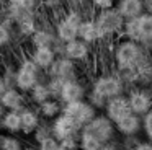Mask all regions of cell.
I'll use <instances>...</instances> for the list:
<instances>
[{"label":"cell","instance_id":"1","mask_svg":"<svg viewBox=\"0 0 152 150\" xmlns=\"http://www.w3.org/2000/svg\"><path fill=\"white\" fill-rule=\"evenodd\" d=\"M44 74L30 57H25L20 60L17 67V77H15V88L21 93H30L39 82L44 80Z\"/></svg>","mask_w":152,"mask_h":150},{"label":"cell","instance_id":"2","mask_svg":"<svg viewBox=\"0 0 152 150\" xmlns=\"http://www.w3.org/2000/svg\"><path fill=\"white\" fill-rule=\"evenodd\" d=\"M142 55L141 46L134 41H123L118 44L115 51V60L118 68L121 70H129V68L139 65V59Z\"/></svg>","mask_w":152,"mask_h":150},{"label":"cell","instance_id":"3","mask_svg":"<svg viewBox=\"0 0 152 150\" xmlns=\"http://www.w3.org/2000/svg\"><path fill=\"white\" fill-rule=\"evenodd\" d=\"M62 114L69 116L70 119H74L80 127H85L93 117L96 116V109L88 103V101H75V103H69L62 106Z\"/></svg>","mask_w":152,"mask_h":150},{"label":"cell","instance_id":"4","mask_svg":"<svg viewBox=\"0 0 152 150\" xmlns=\"http://www.w3.org/2000/svg\"><path fill=\"white\" fill-rule=\"evenodd\" d=\"M95 23L98 26V29L102 31L103 38L105 36H110V34H115L118 33L119 29L124 28V18L119 15V12L116 8H111V10H105V12H98L95 18Z\"/></svg>","mask_w":152,"mask_h":150},{"label":"cell","instance_id":"5","mask_svg":"<svg viewBox=\"0 0 152 150\" xmlns=\"http://www.w3.org/2000/svg\"><path fill=\"white\" fill-rule=\"evenodd\" d=\"M92 91L98 96H102L103 100H111V98L121 96L123 91V83L119 78L113 77V75H102L93 82Z\"/></svg>","mask_w":152,"mask_h":150},{"label":"cell","instance_id":"6","mask_svg":"<svg viewBox=\"0 0 152 150\" xmlns=\"http://www.w3.org/2000/svg\"><path fill=\"white\" fill-rule=\"evenodd\" d=\"M83 130L92 134L93 137H96V139L105 145V143H108L110 140L113 139V135H115V122H111L106 116H98V114H96V116L83 127Z\"/></svg>","mask_w":152,"mask_h":150},{"label":"cell","instance_id":"7","mask_svg":"<svg viewBox=\"0 0 152 150\" xmlns=\"http://www.w3.org/2000/svg\"><path fill=\"white\" fill-rule=\"evenodd\" d=\"M51 130H53V137L59 142L69 139V137H79L77 134H80L82 127L75 122L74 119H70L66 114H61L51 122Z\"/></svg>","mask_w":152,"mask_h":150},{"label":"cell","instance_id":"8","mask_svg":"<svg viewBox=\"0 0 152 150\" xmlns=\"http://www.w3.org/2000/svg\"><path fill=\"white\" fill-rule=\"evenodd\" d=\"M46 74H48V77L61 78L64 82L77 80V65H75V62L69 60L67 57H57Z\"/></svg>","mask_w":152,"mask_h":150},{"label":"cell","instance_id":"9","mask_svg":"<svg viewBox=\"0 0 152 150\" xmlns=\"http://www.w3.org/2000/svg\"><path fill=\"white\" fill-rule=\"evenodd\" d=\"M105 116L108 117L111 122H118V121H121L123 117L129 116V114H132L131 111V106H129V101L126 96H116V98H111V100L106 101V106H105Z\"/></svg>","mask_w":152,"mask_h":150},{"label":"cell","instance_id":"10","mask_svg":"<svg viewBox=\"0 0 152 150\" xmlns=\"http://www.w3.org/2000/svg\"><path fill=\"white\" fill-rule=\"evenodd\" d=\"M54 41H56V33L48 23L39 21L38 18V29L34 31V34L30 38V42L33 46V49L38 47H53Z\"/></svg>","mask_w":152,"mask_h":150},{"label":"cell","instance_id":"11","mask_svg":"<svg viewBox=\"0 0 152 150\" xmlns=\"http://www.w3.org/2000/svg\"><path fill=\"white\" fill-rule=\"evenodd\" d=\"M85 98V88L83 85L77 80H69L64 83L62 90H61V95L57 100L64 104H69V103H75V101H82Z\"/></svg>","mask_w":152,"mask_h":150},{"label":"cell","instance_id":"12","mask_svg":"<svg viewBox=\"0 0 152 150\" xmlns=\"http://www.w3.org/2000/svg\"><path fill=\"white\" fill-rule=\"evenodd\" d=\"M0 103L7 111H17V113H21L25 108H28L25 95L21 91H18L17 88L5 90L4 95L0 96Z\"/></svg>","mask_w":152,"mask_h":150},{"label":"cell","instance_id":"13","mask_svg":"<svg viewBox=\"0 0 152 150\" xmlns=\"http://www.w3.org/2000/svg\"><path fill=\"white\" fill-rule=\"evenodd\" d=\"M128 101L132 114H136V116H145L152 109V100L144 91H131V95L128 96Z\"/></svg>","mask_w":152,"mask_h":150},{"label":"cell","instance_id":"14","mask_svg":"<svg viewBox=\"0 0 152 150\" xmlns=\"http://www.w3.org/2000/svg\"><path fill=\"white\" fill-rule=\"evenodd\" d=\"M90 55V47L87 42L80 41V39H75L72 42H67L66 47H64V55L62 57H67L72 62H82L85 59H88Z\"/></svg>","mask_w":152,"mask_h":150},{"label":"cell","instance_id":"15","mask_svg":"<svg viewBox=\"0 0 152 150\" xmlns=\"http://www.w3.org/2000/svg\"><path fill=\"white\" fill-rule=\"evenodd\" d=\"M116 10L124 18V21L136 20L144 13V2L142 0H119Z\"/></svg>","mask_w":152,"mask_h":150},{"label":"cell","instance_id":"16","mask_svg":"<svg viewBox=\"0 0 152 150\" xmlns=\"http://www.w3.org/2000/svg\"><path fill=\"white\" fill-rule=\"evenodd\" d=\"M30 59L43 72H48L51 68V65L54 64V60L57 59V54L53 51V47H38L31 51Z\"/></svg>","mask_w":152,"mask_h":150},{"label":"cell","instance_id":"17","mask_svg":"<svg viewBox=\"0 0 152 150\" xmlns=\"http://www.w3.org/2000/svg\"><path fill=\"white\" fill-rule=\"evenodd\" d=\"M20 116H21V134H25V135H33L34 130L43 122L38 109H33L30 106L25 108L20 113Z\"/></svg>","mask_w":152,"mask_h":150},{"label":"cell","instance_id":"18","mask_svg":"<svg viewBox=\"0 0 152 150\" xmlns=\"http://www.w3.org/2000/svg\"><path fill=\"white\" fill-rule=\"evenodd\" d=\"M103 38L102 31L98 29L95 20H83V23L79 26V39L87 44H92V42H96Z\"/></svg>","mask_w":152,"mask_h":150},{"label":"cell","instance_id":"19","mask_svg":"<svg viewBox=\"0 0 152 150\" xmlns=\"http://www.w3.org/2000/svg\"><path fill=\"white\" fill-rule=\"evenodd\" d=\"M54 33H56V38L59 39V41H62L64 44L79 39V28H75V26H72L70 23H67L62 16H61V20L56 23V26H54Z\"/></svg>","mask_w":152,"mask_h":150},{"label":"cell","instance_id":"20","mask_svg":"<svg viewBox=\"0 0 152 150\" xmlns=\"http://www.w3.org/2000/svg\"><path fill=\"white\" fill-rule=\"evenodd\" d=\"M137 25V39L139 42H151L152 41V15L142 13L139 18H136Z\"/></svg>","mask_w":152,"mask_h":150},{"label":"cell","instance_id":"21","mask_svg":"<svg viewBox=\"0 0 152 150\" xmlns=\"http://www.w3.org/2000/svg\"><path fill=\"white\" fill-rule=\"evenodd\" d=\"M0 129L7 130L10 135L21 132V116L17 111H7L5 116L0 119Z\"/></svg>","mask_w":152,"mask_h":150},{"label":"cell","instance_id":"22","mask_svg":"<svg viewBox=\"0 0 152 150\" xmlns=\"http://www.w3.org/2000/svg\"><path fill=\"white\" fill-rule=\"evenodd\" d=\"M141 117L136 116V114H129V116L123 117L121 121H118V122L115 124L116 129L119 130L121 134H124V135H132V134H136L139 129H141Z\"/></svg>","mask_w":152,"mask_h":150},{"label":"cell","instance_id":"23","mask_svg":"<svg viewBox=\"0 0 152 150\" xmlns=\"http://www.w3.org/2000/svg\"><path fill=\"white\" fill-rule=\"evenodd\" d=\"M38 113H39V116L44 117V119H53L54 121L57 116L62 114V103H61L59 100L51 98V100L46 101V103H43V104L38 106Z\"/></svg>","mask_w":152,"mask_h":150},{"label":"cell","instance_id":"24","mask_svg":"<svg viewBox=\"0 0 152 150\" xmlns=\"http://www.w3.org/2000/svg\"><path fill=\"white\" fill-rule=\"evenodd\" d=\"M28 95H30V100L33 101L34 104H38V106L43 104V103H46L48 100L53 98V96H51L49 88H48V85H46V82H39V83H38Z\"/></svg>","mask_w":152,"mask_h":150},{"label":"cell","instance_id":"25","mask_svg":"<svg viewBox=\"0 0 152 150\" xmlns=\"http://www.w3.org/2000/svg\"><path fill=\"white\" fill-rule=\"evenodd\" d=\"M102 147H103V143L96 137L85 132L83 129L80 130V134H79V149L80 150H102Z\"/></svg>","mask_w":152,"mask_h":150},{"label":"cell","instance_id":"26","mask_svg":"<svg viewBox=\"0 0 152 150\" xmlns=\"http://www.w3.org/2000/svg\"><path fill=\"white\" fill-rule=\"evenodd\" d=\"M0 150H23V143L15 135H2Z\"/></svg>","mask_w":152,"mask_h":150},{"label":"cell","instance_id":"27","mask_svg":"<svg viewBox=\"0 0 152 150\" xmlns=\"http://www.w3.org/2000/svg\"><path fill=\"white\" fill-rule=\"evenodd\" d=\"M41 0H10L7 5L10 7H17L21 10H28V12H34L38 13V7H39Z\"/></svg>","mask_w":152,"mask_h":150},{"label":"cell","instance_id":"28","mask_svg":"<svg viewBox=\"0 0 152 150\" xmlns=\"http://www.w3.org/2000/svg\"><path fill=\"white\" fill-rule=\"evenodd\" d=\"M15 34H17V31H12L10 28L0 23V49L5 47V46H10L13 42Z\"/></svg>","mask_w":152,"mask_h":150},{"label":"cell","instance_id":"29","mask_svg":"<svg viewBox=\"0 0 152 150\" xmlns=\"http://www.w3.org/2000/svg\"><path fill=\"white\" fill-rule=\"evenodd\" d=\"M15 77H17V68L12 65H5L2 70V78L5 82V87L8 88H15Z\"/></svg>","mask_w":152,"mask_h":150},{"label":"cell","instance_id":"30","mask_svg":"<svg viewBox=\"0 0 152 150\" xmlns=\"http://www.w3.org/2000/svg\"><path fill=\"white\" fill-rule=\"evenodd\" d=\"M51 135H53V130H51V124H48V122H41L39 127H38V129L34 130V134H33L34 140H36L38 143H39L41 140L51 137Z\"/></svg>","mask_w":152,"mask_h":150},{"label":"cell","instance_id":"31","mask_svg":"<svg viewBox=\"0 0 152 150\" xmlns=\"http://www.w3.org/2000/svg\"><path fill=\"white\" fill-rule=\"evenodd\" d=\"M38 145H39L38 150H59L61 143H59V140H56L53 135H51V137H48V139L41 140Z\"/></svg>","mask_w":152,"mask_h":150},{"label":"cell","instance_id":"32","mask_svg":"<svg viewBox=\"0 0 152 150\" xmlns=\"http://www.w3.org/2000/svg\"><path fill=\"white\" fill-rule=\"evenodd\" d=\"M92 5L100 12H105V10L115 8V0H92Z\"/></svg>","mask_w":152,"mask_h":150},{"label":"cell","instance_id":"33","mask_svg":"<svg viewBox=\"0 0 152 150\" xmlns=\"http://www.w3.org/2000/svg\"><path fill=\"white\" fill-rule=\"evenodd\" d=\"M88 103L92 104L93 108H105L106 106V100H103L102 96H98V95H95L93 91H90V95H88Z\"/></svg>","mask_w":152,"mask_h":150},{"label":"cell","instance_id":"34","mask_svg":"<svg viewBox=\"0 0 152 150\" xmlns=\"http://www.w3.org/2000/svg\"><path fill=\"white\" fill-rule=\"evenodd\" d=\"M142 124H144V129L147 134L152 132V109L149 111L147 114H145L144 117H142Z\"/></svg>","mask_w":152,"mask_h":150},{"label":"cell","instance_id":"35","mask_svg":"<svg viewBox=\"0 0 152 150\" xmlns=\"http://www.w3.org/2000/svg\"><path fill=\"white\" fill-rule=\"evenodd\" d=\"M132 150H152V143H139Z\"/></svg>","mask_w":152,"mask_h":150},{"label":"cell","instance_id":"36","mask_svg":"<svg viewBox=\"0 0 152 150\" xmlns=\"http://www.w3.org/2000/svg\"><path fill=\"white\" fill-rule=\"evenodd\" d=\"M144 10H147V13H151V15H152V0L144 2Z\"/></svg>","mask_w":152,"mask_h":150},{"label":"cell","instance_id":"37","mask_svg":"<svg viewBox=\"0 0 152 150\" xmlns=\"http://www.w3.org/2000/svg\"><path fill=\"white\" fill-rule=\"evenodd\" d=\"M5 90H7V87H5V82H4V78H2V74H0V96L4 95Z\"/></svg>","mask_w":152,"mask_h":150},{"label":"cell","instance_id":"38","mask_svg":"<svg viewBox=\"0 0 152 150\" xmlns=\"http://www.w3.org/2000/svg\"><path fill=\"white\" fill-rule=\"evenodd\" d=\"M102 150H116V147L110 145V143H105V145L102 147Z\"/></svg>","mask_w":152,"mask_h":150},{"label":"cell","instance_id":"39","mask_svg":"<svg viewBox=\"0 0 152 150\" xmlns=\"http://www.w3.org/2000/svg\"><path fill=\"white\" fill-rule=\"evenodd\" d=\"M5 113H7V109H5V108L2 106V103H0V119H2V117L5 116Z\"/></svg>","mask_w":152,"mask_h":150},{"label":"cell","instance_id":"40","mask_svg":"<svg viewBox=\"0 0 152 150\" xmlns=\"http://www.w3.org/2000/svg\"><path fill=\"white\" fill-rule=\"evenodd\" d=\"M8 2H10V0H0V3H4V5H7Z\"/></svg>","mask_w":152,"mask_h":150},{"label":"cell","instance_id":"41","mask_svg":"<svg viewBox=\"0 0 152 150\" xmlns=\"http://www.w3.org/2000/svg\"><path fill=\"white\" fill-rule=\"evenodd\" d=\"M23 150H38V149H34V147H26V149H23Z\"/></svg>","mask_w":152,"mask_h":150},{"label":"cell","instance_id":"42","mask_svg":"<svg viewBox=\"0 0 152 150\" xmlns=\"http://www.w3.org/2000/svg\"><path fill=\"white\" fill-rule=\"evenodd\" d=\"M147 135H149V139H151V142H152V132H151V134H147Z\"/></svg>","mask_w":152,"mask_h":150},{"label":"cell","instance_id":"43","mask_svg":"<svg viewBox=\"0 0 152 150\" xmlns=\"http://www.w3.org/2000/svg\"><path fill=\"white\" fill-rule=\"evenodd\" d=\"M59 150H69V149H64V147H59Z\"/></svg>","mask_w":152,"mask_h":150},{"label":"cell","instance_id":"44","mask_svg":"<svg viewBox=\"0 0 152 150\" xmlns=\"http://www.w3.org/2000/svg\"><path fill=\"white\" fill-rule=\"evenodd\" d=\"M2 70H4V68H2V64H0V74H2Z\"/></svg>","mask_w":152,"mask_h":150},{"label":"cell","instance_id":"45","mask_svg":"<svg viewBox=\"0 0 152 150\" xmlns=\"http://www.w3.org/2000/svg\"><path fill=\"white\" fill-rule=\"evenodd\" d=\"M0 143H2V135H0Z\"/></svg>","mask_w":152,"mask_h":150},{"label":"cell","instance_id":"46","mask_svg":"<svg viewBox=\"0 0 152 150\" xmlns=\"http://www.w3.org/2000/svg\"><path fill=\"white\" fill-rule=\"evenodd\" d=\"M142 2H147V0H142Z\"/></svg>","mask_w":152,"mask_h":150},{"label":"cell","instance_id":"47","mask_svg":"<svg viewBox=\"0 0 152 150\" xmlns=\"http://www.w3.org/2000/svg\"><path fill=\"white\" fill-rule=\"evenodd\" d=\"M0 51H2V49H0Z\"/></svg>","mask_w":152,"mask_h":150}]
</instances>
